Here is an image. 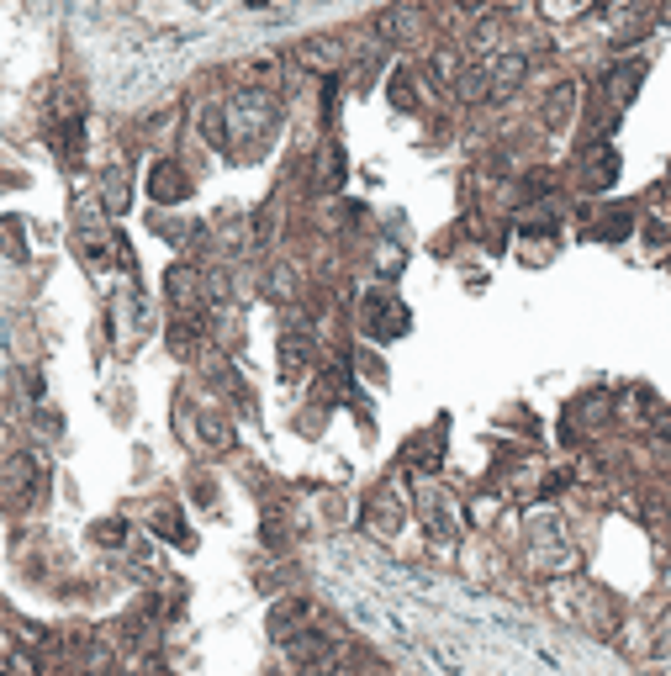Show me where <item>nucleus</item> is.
<instances>
[{
    "label": "nucleus",
    "instance_id": "6",
    "mask_svg": "<svg viewBox=\"0 0 671 676\" xmlns=\"http://www.w3.org/2000/svg\"><path fill=\"white\" fill-rule=\"evenodd\" d=\"M524 69H529V59L524 53H508V59H497L487 74H492V90H513L518 80H524Z\"/></svg>",
    "mask_w": 671,
    "mask_h": 676
},
{
    "label": "nucleus",
    "instance_id": "1",
    "mask_svg": "<svg viewBox=\"0 0 671 676\" xmlns=\"http://www.w3.org/2000/svg\"><path fill=\"white\" fill-rule=\"evenodd\" d=\"M365 328L376 333V338H402V333H407V307H402L391 291H370V302H365Z\"/></svg>",
    "mask_w": 671,
    "mask_h": 676
},
{
    "label": "nucleus",
    "instance_id": "8",
    "mask_svg": "<svg viewBox=\"0 0 671 676\" xmlns=\"http://www.w3.org/2000/svg\"><path fill=\"white\" fill-rule=\"evenodd\" d=\"M661 645H671V613H666V629H661Z\"/></svg>",
    "mask_w": 671,
    "mask_h": 676
},
{
    "label": "nucleus",
    "instance_id": "3",
    "mask_svg": "<svg viewBox=\"0 0 671 676\" xmlns=\"http://www.w3.org/2000/svg\"><path fill=\"white\" fill-rule=\"evenodd\" d=\"M148 191H154V201L175 206V201H185V196H191V180H185L175 164H159V169H154V180H148Z\"/></svg>",
    "mask_w": 671,
    "mask_h": 676
},
{
    "label": "nucleus",
    "instance_id": "4",
    "mask_svg": "<svg viewBox=\"0 0 671 676\" xmlns=\"http://www.w3.org/2000/svg\"><path fill=\"white\" fill-rule=\"evenodd\" d=\"M296 64L302 69H333L339 64V43H333V37H307V43H296Z\"/></svg>",
    "mask_w": 671,
    "mask_h": 676
},
{
    "label": "nucleus",
    "instance_id": "9",
    "mask_svg": "<svg viewBox=\"0 0 671 676\" xmlns=\"http://www.w3.org/2000/svg\"><path fill=\"white\" fill-rule=\"evenodd\" d=\"M460 6H481V0H460Z\"/></svg>",
    "mask_w": 671,
    "mask_h": 676
},
{
    "label": "nucleus",
    "instance_id": "7",
    "mask_svg": "<svg viewBox=\"0 0 671 676\" xmlns=\"http://www.w3.org/2000/svg\"><path fill=\"white\" fill-rule=\"evenodd\" d=\"M423 518L434 529V539H450V502L444 497H423Z\"/></svg>",
    "mask_w": 671,
    "mask_h": 676
},
{
    "label": "nucleus",
    "instance_id": "5",
    "mask_svg": "<svg viewBox=\"0 0 671 676\" xmlns=\"http://www.w3.org/2000/svg\"><path fill=\"white\" fill-rule=\"evenodd\" d=\"M281 365H286V375H302L307 365H312V333L307 328H286V344H281Z\"/></svg>",
    "mask_w": 671,
    "mask_h": 676
},
{
    "label": "nucleus",
    "instance_id": "2",
    "mask_svg": "<svg viewBox=\"0 0 671 676\" xmlns=\"http://www.w3.org/2000/svg\"><path fill=\"white\" fill-rule=\"evenodd\" d=\"M418 6H391V11H381L376 16V32L381 37H391V43H402V37H418Z\"/></svg>",
    "mask_w": 671,
    "mask_h": 676
}]
</instances>
